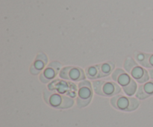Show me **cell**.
<instances>
[{
  "label": "cell",
  "instance_id": "277c9868",
  "mask_svg": "<svg viewBox=\"0 0 153 127\" xmlns=\"http://www.w3.org/2000/svg\"><path fill=\"white\" fill-rule=\"evenodd\" d=\"M124 68L139 83H143L149 80V74L147 71L137 65L131 58H127L126 59Z\"/></svg>",
  "mask_w": 153,
  "mask_h": 127
},
{
  "label": "cell",
  "instance_id": "52a82bcc",
  "mask_svg": "<svg viewBox=\"0 0 153 127\" xmlns=\"http://www.w3.org/2000/svg\"><path fill=\"white\" fill-rule=\"evenodd\" d=\"M61 78L73 81H81L85 78V73L82 68L76 66H67L63 68L59 73Z\"/></svg>",
  "mask_w": 153,
  "mask_h": 127
},
{
  "label": "cell",
  "instance_id": "4fadbf2b",
  "mask_svg": "<svg viewBox=\"0 0 153 127\" xmlns=\"http://www.w3.org/2000/svg\"><path fill=\"white\" fill-rule=\"evenodd\" d=\"M142 66L146 67V68H152L153 67V54H145V59L141 64Z\"/></svg>",
  "mask_w": 153,
  "mask_h": 127
},
{
  "label": "cell",
  "instance_id": "6da1fadb",
  "mask_svg": "<svg viewBox=\"0 0 153 127\" xmlns=\"http://www.w3.org/2000/svg\"><path fill=\"white\" fill-rule=\"evenodd\" d=\"M112 79L119 83L127 95H133L137 89V83L134 80L121 68H117L112 74Z\"/></svg>",
  "mask_w": 153,
  "mask_h": 127
},
{
  "label": "cell",
  "instance_id": "8992f818",
  "mask_svg": "<svg viewBox=\"0 0 153 127\" xmlns=\"http://www.w3.org/2000/svg\"><path fill=\"white\" fill-rule=\"evenodd\" d=\"M93 98L91 84L88 80H84L79 84L77 106L79 108L87 106L91 103Z\"/></svg>",
  "mask_w": 153,
  "mask_h": 127
},
{
  "label": "cell",
  "instance_id": "3957f363",
  "mask_svg": "<svg viewBox=\"0 0 153 127\" xmlns=\"http://www.w3.org/2000/svg\"><path fill=\"white\" fill-rule=\"evenodd\" d=\"M94 91L100 96L110 97L120 93L121 89L117 83L111 81L97 80L93 83Z\"/></svg>",
  "mask_w": 153,
  "mask_h": 127
},
{
  "label": "cell",
  "instance_id": "8fae6325",
  "mask_svg": "<svg viewBox=\"0 0 153 127\" xmlns=\"http://www.w3.org/2000/svg\"><path fill=\"white\" fill-rule=\"evenodd\" d=\"M114 63L113 62H104L102 64L97 65L99 69V78L100 77H105L110 75L114 68Z\"/></svg>",
  "mask_w": 153,
  "mask_h": 127
},
{
  "label": "cell",
  "instance_id": "ba28073f",
  "mask_svg": "<svg viewBox=\"0 0 153 127\" xmlns=\"http://www.w3.org/2000/svg\"><path fill=\"white\" fill-rule=\"evenodd\" d=\"M61 64L57 61H54L49 64L46 69L43 70L40 75V80L43 83H48L54 77H56L61 68Z\"/></svg>",
  "mask_w": 153,
  "mask_h": 127
},
{
  "label": "cell",
  "instance_id": "30bf717a",
  "mask_svg": "<svg viewBox=\"0 0 153 127\" xmlns=\"http://www.w3.org/2000/svg\"><path fill=\"white\" fill-rule=\"evenodd\" d=\"M151 95H153V82H149L141 85L137 90L136 96L139 99L143 100Z\"/></svg>",
  "mask_w": 153,
  "mask_h": 127
},
{
  "label": "cell",
  "instance_id": "7a4b0ae2",
  "mask_svg": "<svg viewBox=\"0 0 153 127\" xmlns=\"http://www.w3.org/2000/svg\"><path fill=\"white\" fill-rule=\"evenodd\" d=\"M43 98L46 104L57 109L70 108L74 104L72 98L55 92H51L47 89H45L43 92Z\"/></svg>",
  "mask_w": 153,
  "mask_h": 127
},
{
  "label": "cell",
  "instance_id": "5b68a950",
  "mask_svg": "<svg viewBox=\"0 0 153 127\" xmlns=\"http://www.w3.org/2000/svg\"><path fill=\"white\" fill-rule=\"evenodd\" d=\"M111 104L117 109L121 111H134L140 105V102L133 98H127L124 95H117L111 100Z\"/></svg>",
  "mask_w": 153,
  "mask_h": 127
},
{
  "label": "cell",
  "instance_id": "9c48e42d",
  "mask_svg": "<svg viewBox=\"0 0 153 127\" xmlns=\"http://www.w3.org/2000/svg\"><path fill=\"white\" fill-rule=\"evenodd\" d=\"M48 62V57L44 53H40L36 57L34 63L30 68V72L33 75H37L41 72L46 67Z\"/></svg>",
  "mask_w": 153,
  "mask_h": 127
},
{
  "label": "cell",
  "instance_id": "7c38bea8",
  "mask_svg": "<svg viewBox=\"0 0 153 127\" xmlns=\"http://www.w3.org/2000/svg\"><path fill=\"white\" fill-rule=\"evenodd\" d=\"M87 77L90 79L99 78V69L97 65H91L86 68Z\"/></svg>",
  "mask_w": 153,
  "mask_h": 127
},
{
  "label": "cell",
  "instance_id": "5bb4252c",
  "mask_svg": "<svg viewBox=\"0 0 153 127\" xmlns=\"http://www.w3.org/2000/svg\"><path fill=\"white\" fill-rule=\"evenodd\" d=\"M149 74H150L151 78H152V79H153V69L149 70Z\"/></svg>",
  "mask_w": 153,
  "mask_h": 127
}]
</instances>
